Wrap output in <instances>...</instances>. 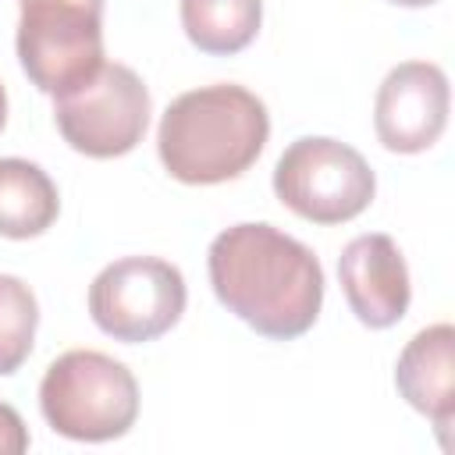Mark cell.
I'll use <instances>...</instances> for the list:
<instances>
[{
  "instance_id": "6da1fadb",
  "label": "cell",
  "mask_w": 455,
  "mask_h": 455,
  "mask_svg": "<svg viewBox=\"0 0 455 455\" xmlns=\"http://www.w3.org/2000/svg\"><path fill=\"white\" fill-rule=\"evenodd\" d=\"M206 270L228 313L270 341L306 334L323 306V267L274 224H235L210 242Z\"/></svg>"
},
{
  "instance_id": "30bf717a",
  "label": "cell",
  "mask_w": 455,
  "mask_h": 455,
  "mask_svg": "<svg viewBox=\"0 0 455 455\" xmlns=\"http://www.w3.org/2000/svg\"><path fill=\"white\" fill-rule=\"evenodd\" d=\"M395 387L398 395L423 412L441 444L448 448V430L455 416V327L451 323H434L423 327L398 355L395 363Z\"/></svg>"
},
{
  "instance_id": "277c9868",
  "label": "cell",
  "mask_w": 455,
  "mask_h": 455,
  "mask_svg": "<svg viewBox=\"0 0 455 455\" xmlns=\"http://www.w3.org/2000/svg\"><path fill=\"white\" fill-rule=\"evenodd\" d=\"M18 60L46 96L85 85L103 68V0H18Z\"/></svg>"
},
{
  "instance_id": "7c38bea8",
  "label": "cell",
  "mask_w": 455,
  "mask_h": 455,
  "mask_svg": "<svg viewBox=\"0 0 455 455\" xmlns=\"http://www.w3.org/2000/svg\"><path fill=\"white\" fill-rule=\"evenodd\" d=\"M263 21V0H181V28L188 43L210 57L245 50Z\"/></svg>"
},
{
  "instance_id": "5bb4252c",
  "label": "cell",
  "mask_w": 455,
  "mask_h": 455,
  "mask_svg": "<svg viewBox=\"0 0 455 455\" xmlns=\"http://www.w3.org/2000/svg\"><path fill=\"white\" fill-rule=\"evenodd\" d=\"M28 448V427L18 409L0 402V455H21Z\"/></svg>"
},
{
  "instance_id": "5b68a950",
  "label": "cell",
  "mask_w": 455,
  "mask_h": 455,
  "mask_svg": "<svg viewBox=\"0 0 455 455\" xmlns=\"http://www.w3.org/2000/svg\"><path fill=\"white\" fill-rule=\"evenodd\" d=\"M277 199L313 224H345L359 217L373 192L377 178L359 149L327 135L295 139L274 167Z\"/></svg>"
},
{
  "instance_id": "52a82bcc",
  "label": "cell",
  "mask_w": 455,
  "mask_h": 455,
  "mask_svg": "<svg viewBox=\"0 0 455 455\" xmlns=\"http://www.w3.org/2000/svg\"><path fill=\"white\" fill-rule=\"evenodd\" d=\"M149 89L128 64H107L53 100V121L75 153L110 160L132 153L149 128Z\"/></svg>"
},
{
  "instance_id": "9c48e42d",
  "label": "cell",
  "mask_w": 455,
  "mask_h": 455,
  "mask_svg": "<svg viewBox=\"0 0 455 455\" xmlns=\"http://www.w3.org/2000/svg\"><path fill=\"white\" fill-rule=\"evenodd\" d=\"M338 281L348 309L370 331L395 327L409 313V267L391 235H359L338 256Z\"/></svg>"
},
{
  "instance_id": "8fae6325",
  "label": "cell",
  "mask_w": 455,
  "mask_h": 455,
  "mask_svg": "<svg viewBox=\"0 0 455 455\" xmlns=\"http://www.w3.org/2000/svg\"><path fill=\"white\" fill-rule=\"evenodd\" d=\"M60 213V196L50 174L21 156H0V235L36 238L53 228Z\"/></svg>"
},
{
  "instance_id": "3957f363",
  "label": "cell",
  "mask_w": 455,
  "mask_h": 455,
  "mask_svg": "<svg viewBox=\"0 0 455 455\" xmlns=\"http://www.w3.org/2000/svg\"><path fill=\"white\" fill-rule=\"evenodd\" d=\"M43 419L71 441L124 437L139 416V384L124 363L96 348L57 355L39 384Z\"/></svg>"
},
{
  "instance_id": "2e32d148",
  "label": "cell",
  "mask_w": 455,
  "mask_h": 455,
  "mask_svg": "<svg viewBox=\"0 0 455 455\" xmlns=\"http://www.w3.org/2000/svg\"><path fill=\"white\" fill-rule=\"evenodd\" d=\"M387 4H398V7H430L437 0H387Z\"/></svg>"
},
{
  "instance_id": "7a4b0ae2",
  "label": "cell",
  "mask_w": 455,
  "mask_h": 455,
  "mask_svg": "<svg viewBox=\"0 0 455 455\" xmlns=\"http://www.w3.org/2000/svg\"><path fill=\"white\" fill-rule=\"evenodd\" d=\"M270 135L267 107L235 82L203 85L171 100L156 128V153L185 185H220L245 174Z\"/></svg>"
},
{
  "instance_id": "ba28073f",
  "label": "cell",
  "mask_w": 455,
  "mask_h": 455,
  "mask_svg": "<svg viewBox=\"0 0 455 455\" xmlns=\"http://www.w3.org/2000/svg\"><path fill=\"white\" fill-rule=\"evenodd\" d=\"M448 75L430 60L395 64L373 100V128L384 149L391 153H423L430 149L448 124Z\"/></svg>"
},
{
  "instance_id": "9a60e30c",
  "label": "cell",
  "mask_w": 455,
  "mask_h": 455,
  "mask_svg": "<svg viewBox=\"0 0 455 455\" xmlns=\"http://www.w3.org/2000/svg\"><path fill=\"white\" fill-rule=\"evenodd\" d=\"M7 124V92H4V82H0V132Z\"/></svg>"
},
{
  "instance_id": "4fadbf2b",
  "label": "cell",
  "mask_w": 455,
  "mask_h": 455,
  "mask_svg": "<svg viewBox=\"0 0 455 455\" xmlns=\"http://www.w3.org/2000/svg\"><path fill=\"white\" fill-rule=\"evenodd\" d=\"M39 327V302L32 288L14 277L0 274V377H11L32 352Z\"/></svg>"
},
{
  "instance_id": "8992f818",
  "label": "cell",
  "mask_w": 455,
  "mask_h": 455,
  "mask_svg": "<svg viewBox=\"0 0 455 455\" xmlns=\"http://www.w3.org/2000/svg\"><path fill=\"white\" fill-rule=\"evenodd\" d=\"M188 302L185 277L160 256H124L107 263L89 284L92 323L124 345L167 334Z\"/></svg>"
}]
</instances>
